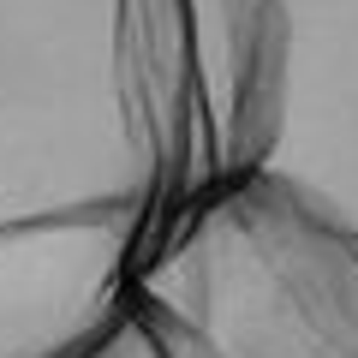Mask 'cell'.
Returning <instances> with one entry per match:
<instances>
[{
  "label": "cell",
  "mask_w": 358,
  "mask_h": 358,
  "mask_svg": "<svg viewBox=\"0 0 358 358\" xmlns=\"http://www.w3.org/2000/svg\"><path fill=\"white\" fill-rule=\"evenodd\" d=\"M0 358H358V0H0Z\"/></svg>",
  "instance_id": "obj_1"
}]
</instances>
